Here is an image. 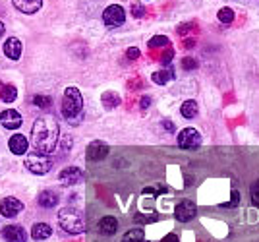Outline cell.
I'll return each mask as SVG.
<instances>
[{"mask_svg": "<svg viewBox=\"0 0 259 242\" xmlns=\"http://www.w3.org/2000/svg\"><path fill=\"white\" fill-rule=\"evenodd\" d=\"M149 105H151V97H147V95H145V97H141V101H140L141 109H147Z\"/></svg>", "mask_w": 259, "mask_h": 242, "instance_id": "obj_33", "label": "cell"}, {"mask_svg": "<svg viewBox=\"0 0 259 242\" xmlns=\"http://www.w3.org/2000/svg\"><path fill=\"white\" fill-rule=\"evenodd\" d=\"M132 14H134L136 18H141V16L145 14V8L140 6V4H134V6H132Z\"/></svg>", "mask_w": 259, "mask_h": 242, "instance_id": "obj_31", "label": "cell"}, {"mask_svg": "<svg viewBox=\"0 0 259 242\" xmlns=\"http://www.w3.org/2000/svg\"><path fill=\"white\" fill-rule=\"evenodd\" d=\"M58 223H60V229L66 231L68 234H81L85 231V219H83V213L77 208H62L58 211Z\"/></svg>", "mask_w": 259, "mask_h": 242, "instance_id": "obj_3", "label": "cell"}, {"mask_svg": "<svg viewBox=\"0 0 259 242\" xmlns=\"http://www.w3.org/2000/svg\"><path fill=\"white\" fill-rule=\"evenodd\" d=\"M22 209H23V204L16 198H4L2 199V204H0V213H2L4 217H8V219L16 217Z\"/></svg>", "mask_w": 259, "mask_h": 242, "instance_id": "obj_11", "label": "cell"}, {"mask_svg": "<svg viewBox=\"0 0 259 242\" xmlns=\"http://www.w3.org/2000/svg\"><path fill=\"white\" fill-rule=\"evenodd\" d=\"M108 155V145L105 142H91L87 145V159L89 161H103Z\"/></svg>", "mask_w": 259, "mask_h": 242, "instance_id": "obj_12", "label": "cell"}, {"mask_svg": "<svg viewBox=\"0 0 259 242\" xmlns=\"http://www.w3.org/2000/svg\"><path fill=\"white\" fill-rule=\"evenodd\" d=\"M172 58V51H166V55H164V58H162V62H168Z\"/></svg>", "mask_w": 259, "mask_h": 242, "instance_id": "obj_35", "label": "cell"}, {"mask_svg": "<svg viewBox=\"0 0 259 242\" xmlns=\"http://www.w3.org/2000/svg\"><path fill=\"white\" fill-rule=\"evenodd\" d=\"M62 114L72 126L81 122L83 116V97L77 88H66L62 97Z\"/></svg>", "mask_w": 259, "mask_h": 242, "instance_id": "obj_2", "label": "cell"}, {"mask_svg": "<svg viewBox=\"0 0 259 242\" xmlns=\"http://www.w3.org/2000/svg\"><path fill=\"white\" fill-rule=\"evenodd\" d=\"M4 31H6V27H4V23L0 22V37H2V35H4Z\"/></svg>", "mask_w": 259, "mask_h": 242, "instance_id": "obj_36", "label": "cell"}, {"mask_svg": "<svg viewBox=\"0 0 259 242\" xmlns=\"http://www.w3.org/2000/svg\"><path fill=\"white\" fill-rule=\"evenodd\" d=\"M168 45V39L164 35H155L151 41H149V47L151 49H157V47H166Z\"/></svg>", "mask_w": 259, "mask_h": 242, "instance_id": "obj_26", "label": "cell"}, {"mask_svg": "<svg viewBox=\"0 0 259 242\" xmlns=\"http://www.w3.org/2000/svg\"><path fill=\"white\" fill-rule=\"evenodd\" d=\"M238 201H240V192H238V190H232V199H230L228 204H225V208H236Z\"/></svg>", "mask_w": 259, "mask_h": 242, "instance_id": "obj_29", "label": "cell"}, {"mask_svg": "<svg viewBox=\"0 0 259 242\" xmlns=\"http://www.w3.org/2000/svg\"><path fill=\"white\" fill-rule=\"evenodd\" d=\"M180 112H182L184 118H195L197 116V112H199V107H197V103L195 101H184L182 107H180Z\"/></svg>", "mask_w": 259, "mask_h": 242, "instance_id": "obj_20", "label": "cell"}, {"mask_svg": "<svg viewBox=\"0 0 259 242\" xmlns=\"http://www.w3.org/2000/svg\"><path fill=\"white\" fill-rule=\"evenodd\" d=\"M2 51H4V55L8 56L10 60H18L22 56V41L16 39V37H10V39H6Z\"/></svg>", "mask_w": 259, "mask_h": 242, "instance_id": "obj_14", "label": "cell"}, {"mask_svg": "<svg viewBox=\"0 0 259 242\" xmlns=\"http://www.w3.org/2000/svg\"><path fill=\"white\" fill-rule=\"evenodd\" d=\"M2 236L6 242H27V232L20 225H6L2 229Z\"/></svg>", "mask_w": 259, "mask_h": 242, "instance_id": "obj_10", "label": "cell"}, {"mask_svg": "<svg viewBox=\"0 0 259 242\" xmlns=\"http://www.w3.org/2000/svg\"><path fill=\"white\" fill-rule=\"evenodd\" d=\"M99 231L103 232V234H114V232L118 231V219L116 217H112V215H107V217H103V219L99 221Z\"/></svg>", "mask_w": 259, "mask_h": 242, "instance_id": "obj_17", "label": "cell"}, {"mask_svg": "<svg viewBox=\"0 0 259 242\" xmlns=\"http://www.w3.org/2000/svg\"><path fill=\"white\" fill-rule=\"evenodd\" d=\"M22 114L14 109H6L0 112V124L6 128V130H18L22 126Z\"/></svg>", "mask_w": 259, "mask_h": 242, "instance_id": "obj_8", "label": "cell"}, {"mask_svg": "<svg viewBox=\"0 0 259 242\" xmlns=\"http://www.w3.org/2000/svg\"><path fill=\"white\" fill-rule=\"evenodd\" d=\"M174 77H176V72H174L172 68H164V70L155 72V74L151 76V79L157 84V86H166L168 82H172Z\"/></svg>", "mask_w": 259, "mask_h": 242, "instance_id": "obj_18", "label": "cell"}, {"mask_svg": "<svg viewBox=\"0 0 259 242\" xmlns=\"http://www.w3.org/2000/svg\"><path fill=\"white\" fill-rule=\"evenodd\" d=\"M12 4L23 14H35L43 6V0H12Z\"/></svg>", "mask_w": 259, "mask_h": 242, "instance_id": "obj_15", "label": "cell"}, {"mask_svg": "<svg viewBox=\"0 0 259 242\" xmlns=\"http://www.w3.org/2000/svg\"><path fill=\"white\" fill-rule=\"evenodd\" d=\"M201 145V136L195 128H184L178 134V147L182 149H197Z\"/></svg>", "mask_w": 259, "mask_h": 242, "instance_id": "obj_6", "label": "cell"}, {"mask_svg": "<svg viewBox=\"0 0 259 242\" xmlns=\"http://www.w3.org/2000/svg\"><path fill=\"white\" fill-rule=\"evenodd\" d=\"M161 126L164 128V130H166V132H174V124L170 120H162Z\"/></svg>", "mask_w": 259, "mask_h": 242, "instance_id": "obj_32", "label": "cell"}, {"mask_svg": "<svg viewBox=\"0 0 259 242\" xmlns=\"http://www.w3.org/2000/svg\"><path fill=\"white\" fill-rule=\"evenodd\" d=\"M37 201H39V206H41V208L51 209V208H54V206H58L60 196H58L54 190H45V192H41V194H39Z\"/></svg>", "mask_w": 259, "mask_h": 242, "instance_id": "obj_16", "label": "cell"}, {"mask_svg": "<svg viewBox=\"0 0 259 242\" xmlns=\"http://www.w3.org/2000/svg\"><path fill=\"white\" fill-rule=\"evenodd\" d=\"M58 180H60L64 186H74V184L83 180V173H81L77 167H66V169L60 171Z\"/></svg>", "mask_w": 259, "mask_h": 242, "instance_id": "obj_9", "label": "cell"}, {"mask_svg": "<svg viewBox=\"0 0 259 242\" xmlns=\"http://www.w3.org/2000/svg\"><path fill=\"white\" fill-rule=\"evenodd\" d=\"M122 242H147L141 229H132L122 236Z\"/></svg>", "mask_w": 259, "mask_h": 242, "instance_id": "obj_23", "label": "cell"}, {"mask_svg": "<svg viewBox=\"0 0 259 242\" xmlns=\"http://www.w3.org/2000/svg\"><path fill=\"white\" fill-rule=\"evenodd\" d=\"M51 97H47V95H35L33 97V105L35 107H39V109H49L51 107Z\"/></svg>", "mask_w": 259, "mask_h": 242, "instance_id": "obj_25", "label": "cell"}, {"mask_svg": "<svg viewBox=\"0 0 259 242\" xmlns=\"http://www.w3.org/2000/svg\"><path fill=\"white\" fill-rule=\"evenodd\" d=\"M103 105H105V109H114V107H118L120 95L118 93H114V91H107V93H103Z\"/></svg>", "mask_w": 259, "mask_h": 242, "instance_id": "obj_22", "label": "cell"}, {"mask_svg": "<svg viewBox=\"0 0 259 242\" xmlns=\"http://www.w3.org/2000/svg\"><path fill=\"white\" fill-rule=\"evenodd\" d=\"M8 147H10V151L14 155H23L27 153V149H29V142L22 134H14L10 138V142H8Z\"/></svg>", "mask_w": 259, "mask_h": 242, "instance_id": "obj_13", "label": "cell"}, {"mask_svg": "<svg viewBox=\"0 0 259 242\" xmlns=\"http://www.w3.org/2000/svg\"><path fill=\"white\" fill-rule=\"evenodd\" d=\"M161 242H178V236H176V234H172V232H170V234H166V236H164V238H162Z\"/></svg>", "mask_w": 259, "mask_h": 242, "instance_id": "obj_34", "label": "cell"}, {"mask_svg": "<svg viewBox=\"0 0 259 242\" xmlns=\"http://www.w3.org/2000/svg\"><path fill=\"white\" fill-rule=\"evenodd\" d=\"M140 49H138V47H132V49H128V51H126V56H128L130 60H136V58H140Z\"/></svg>", "mask_w": 259, "mask_h": 242, "instance_id": "obj_30", "label": "cell"}, {"mask_svg": "<svg viewBox=\"0 0 259 242\" xmlns=\"http://www.w3.org/2000/svg\"><path fill=\"white\" fill-rule=\"evenodd\" d=\"M58 138H60V128H58V120L53 114H41L33 122L31 145L35 151L51 155L56 149Z\"/></svg>", "mask_w": 259, "mask_h": 242, "instance_id": "obj_1", "label": "cell"}, {"mask_svg": "<svg viewBox=\"0 0 259 242\" xmlns=\"http://www.w3.org/2000/svg\"><path fill=\"white\" fill-rule=\"evenodd\" d=\"M195 213H197V208H195L194 201H190V199L180 201V204L176 206V209H174V215H176V219L180 221V223L192 221L195 217Z\"/></svg>", "mask_w": 259, "mask_h": 242, "instance_id": "obj_7", "label": "cell"}, {"mask_svg": "<svg viewBox=\"0 0 259 242\" xmlns=\"http://www.w3.org/2000/svg\"><path fill=\"white\" fill-rule=\"evenodd\" d=\"M251 201H253V206L259 208V178L251 184Z\"/></svg>", "mask_w": 259, "mask_h": 242, "instance_id": "obj_27", "label": "cell"}, {"mask_svg": "<svg viewBox=\"0 0 259 242\" xmlns=\"http://www.w3.org/2000/svg\"><path fill=\"white\" fill-rule=\"evenodd\" d=\"M53 159L49 155L39 153V151L27 155V159H25V167H27V171H31L33 175H47L53 169Z\"/></svg>", "mask_w": 259, "mask_h": 242, "instance_id": "obj_4", "label": "cell"}, {"mask_svg": "<svg viewBox=\"0 0 259 242\" xmlns=\"http://www.w3.org/2000/svg\"><path fill=\"white\" fill-rule=\"evenodd\" d=\"M103 22H105L107 27H118V25L126 22V12L118 4H110L103 12Z\"/></svg>", "mask_w": 259, "mask_h": 242, "instance_id": "obj_5", "label": "cell"}, {"mask_svg": "<svg viewBox=\"0 0 259 242\" xmlns=\"http://www.w3.org/2000/svg\"><path fill=\"white\" fill-rule=\"evenodd\" d=\"M217 18H219V22L221 23L228 25V23H232V20H234V12L230 10V8H223V10H219Z\"/></svg>", "mask_w": 259, "mask_h": 242, "instance_id": "obj_24", "label": "cell"}, {"mask_svg": "<svg viewBox=\"0 0 259 242\" xmlns=\"http://www.w3.org/2000/svg\"><path fill=\"white\" fill-rule=\"evenodd\" d=\"M51 234H53L51 225H47V223H35V225H33L31 236L35 238V240H47Z\"/></svg>", "mask_w": 259, "mask_h": 242, "instance_id": "obj_19", "label": "cell"}, {"mask_svg": "<svg viewBox=\"0 0 259 242\" xmlns=\"http://www.w3.org/2000/svg\"><path fill=\"white\" fill-rule=\"evenodd\" d=\"M182 66H184V70H195V68H197V60L192 58V56H186L182 60Z\"/></svg>", "mask_w": 259, "mask_h": 242, "instance_id": "obj_28", "label": "cell"}, {"mask_svg": "<svg viewBox=\"0 0 259 242\" xmlns=\"http://www.w3.org/2000/svg\"><path fill=\"white\" fill-rule=\"evenodd\" d=\"M16 97H18V89H16V86H4V88L0 89V99L4 101V103H12V101H16Z\"/></svg>", "mask_w": 259, "mask_h": 242, "instance_id": "obj_21", "label": "cell"}]
</instances>
